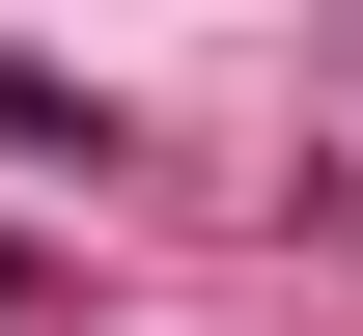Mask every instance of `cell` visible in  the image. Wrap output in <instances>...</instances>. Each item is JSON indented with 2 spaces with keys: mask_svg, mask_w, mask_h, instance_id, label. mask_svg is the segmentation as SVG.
I'll use <instances>...</instances> for the list:
<instances>
[{
  "mask_svg": "<svg viewBox=\"0 0 363 336\" xmlns=\"http://www.w3.org/2000/svg\"><path fill=\"white\" fill-rule=\"evenodd\" d=\"M0 141H28V168H112V141H84V85H28V56H0Z\"/></svg>",
  "mask_w": 363,
  "mask_h": 336,
  "instance_id": "cell-1",
  "label": "cell"
},
{
  "mask_svg": "<svg viewBox=\"0 0 363 336\" xmlns=\"http://www.w3.org/2000/svg\"><path fill=\"white\" fill-rule=\"evenodd\" d=\"M0 308H28V281H0Z\"/></svg>",
  "mask_w": 363,
  "mask_h": 336,
  "instance_id": "cell-2",
  "label": "cell"
}]
</instances>
